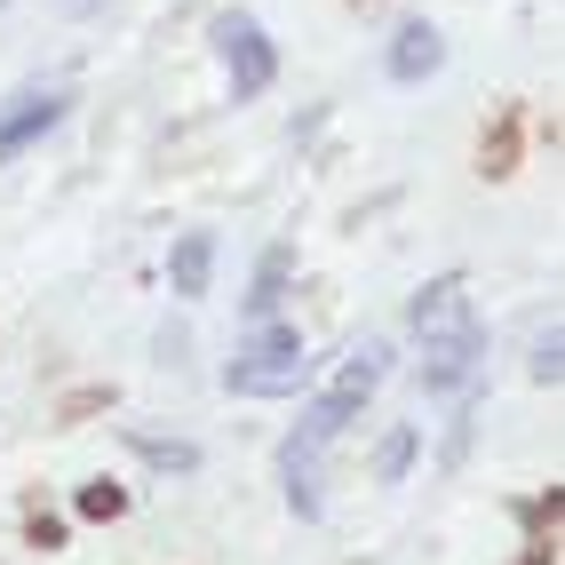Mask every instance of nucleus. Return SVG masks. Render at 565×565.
<instances>
[{"mask_svg":"<svg viewBox=\"0 0 565 565\" xmlns=\"http://www.w3.org/2000/svg\"><path fill=\"white\" fill-rule=\"evenodd\" d=\"M311 374V351H303V334L295 327H271V319H255V334H247V351L223 366V383H232L239 398H279V391H295Z\"/></svg>","mask_w":565,"mask_h":565,"instance_id":"nucleus-1","label":"nucleus"},{"mask_svg":"<svg viewBox=\"0 0 565 565\" xmlns=\"http://www.w3.org/2000/svg\"><path fill=\"white\" fill-rule=\"evenodd\" d=\"M215 49H223V64H232V96H263L279 81V49H271V32H263L247 9L215 17Z\"/></svg>","mask_w":565,"mask_h":565,"instance_id":"nucleus-2","label":"nucleus"},{"mask_svg":"<svg viewBox=\"0 0 565 565\" xmlns=\"http://www.w3.org/2000/svg\"><path fill=\"white\" fill-rule=\"evenodd\" d=\"M478 359H486V327L478 319H455V327L423 334V391H470Z\"/></svg>","mask_w":565,"mask_h":565,"instance_id":"nucleus-3","label":"nucleus"},{"mask_svg":"<svg viewBox=\"0 0 565 565\" xmlns=\"http://www.w3.org/2000/svg\"><path fill=\"white\" fill-rule=\"evenodd\" d=\"M470 168L486 183H510L525 168V104H494V120H486L478 143H470Z\"/></svg>","mask_w":565,"mask_h":565,"instance_id":"nucleus-4","label":"nucleus"},{"mask_svg":"<svg viewBox=\"0 0 565 565\" xmlns=\"http://www.w3.org/2000/svg\"><path fill=\"white\" fill-rule=\"evenodd\" d=\"M72 111V96L64 88H49V96H17V104H0V160H17L24 143H41L56 120Z\"/></svg>","mask_w":565,"mask_h":565,"instance_id":"nucleus-5","label":"nucleus"},{"mask_svg":"<svg viewBox=\"0 0 565 565\" xmlns=\"http://www.w3.org/2000/svg\"><path fill=\"white\" fill-rule=\"evenodd\" d=\"M455 319H470V279H462V271L430 279L423 295H414V311H406L414 334H438V327H455Z\"/></svg>","mask_w":565,"mask_h":565,"instance_id":"nucleus-6","label":"nucleus"},{"mask_svg":"<svg viewBox=\"0 0 565 565\" xmlns=\"http://www.w3.org/2000/svg\"><path fill=\"white\" fill-rule=\"evenodd\" d=\"M207 279H215V232H183V239L168 247V287L183 295V303H200Z\"/></svg>","mask_w":565,"mask_h":565,"instance_id":"nucleus-7","label":"nucleus"},{"mask_svg":"<svg viewBox=\"0 0 565 565\" xmlns=\"http://www.w3.org/2000/svg\"><path fill=\"white\" fill-rule=\"evenodd\" d=\"M438 64H446V32L438 24H406L391 41V81H430Z\"/></svg>","mask_w":565,"mask_h":565,"instance_id":"nucleus-8","label":"nucleus"},{"mask_svg":"<svg viewBox=\"0 0 565 565\" xmlns=\"http://www.w3.org/2000/svg\"><path fill=\"white\" fill-rule=\"evenodd\" d=\"M287 263H295V247H287V239H279V247H263V263H255V287H247V327L279 311V295H287Z\"/></svg>","mask_w":565,"mask_h":565,"instance_id":"nucleus-9","label":"nucleus"},{"mask_svg":"<svg viewBox=\"0 0 565 565\" xmlns=\"http://www.w3.org/2000/svg\"><path fill=\"white\" fill-rule=\"evenodd\" d=\"M72 542V525H64V510L49 502V494H24V550H41V557H56Z\"/></svg>","mask_w":565,"mask_h":565,"instance_id":"nucleus-10","label":"nucleus"},{"mask_svg":"<svg viewBox=\"0 0 565 565\" xmlns=\"http://www.w3.org/2000/svg\"><path fill=\"white\" fill-rule=\"evenodd\" d=\"M120 406V391L111 383H72L64 398H56V430H81V423H96V414H111Z\"/></svg>","mask_w":565,"mask_h":565,"instance_id":"nucleus-11","label":"nucleus"},{"mask_svg":"<svg viewBox=\"0 0 565 565\" xmlns=\"http://www.w3.org/2000/svg\"><path fill=\"white\" fill-rule=\"evenodd\" d=\"M383 366H391V351H383V343H374L366 359H343V374H334V391H327V398H343V406H366V391L383 383Z\"/></svg>","mask_w":565,"mask_h":565,"instance_id":"nucleus-12","label":"nucleus"},{"mask_svg":"<svg viewBox=\"0 0 565 565\" xmlns=\"http://www.w3.org/2000/svg\"><path fill=\"white\" fill-rule=\"evenodd\" d=\"M72 510H81L88 525H120V518H128V486H120V478H88L81 494H72Z\"/></svg>","mask_w":565,"mask_h":565,"instance_id":"nucleus-13","label":"nucleus"},{"mask_svg":"<svg viewBox=\"0 0 565 565\" xmlns=\"http://www.w3.org/2000/svg\"><path fill=\"white\" fill-rule=\"evenodd\" d=\"M557 518H565V494H557V486H550V494H525V502H518L525 542H557Z\"/></svg>","mask_w":565,"mask_h":565,"instance_id":"nucleus-14","label":"nucleus"},{"mask_svg":"<svg viewBox=\"0 0 565 565\" xmlns=\"http://www.w3.org/2000/svg\"><path fill=\"white\" fill-rule=\"evenodd\" d=\"M136 455L152 470H200V446H183V438H136Z\"/></svg>","mask_w":565,"mask_h":565,"instance_id":"nucleus-15","label":"nucleus"},{"mask_svg":"<svg viewBox=\"0 0 565 565\" xmlns=\"http://www.w3.org/2000/svg\"><path fill=\"white\" fill-rule=\"evenodd\" d=\"M406 462H414V430H391L383 455H374V478H406Z\"/></svg>","mask_w":565,"mask_h":565,"instance_id":"nucleus-16","label":"nucleus"},{"mask_svg":"<svg viewBox=\"0 0 565 565\" xmlns=\"http://www.w3.org/2000/svg\"><path fill=\"white\" fill-rule=\"evenodd\" d=\"M557 351H565V334L550 327L542 343H534V383H557Z\"/></svg>","mask_w":565,"mask_h":565,"instance_id":"nucleus-17","label":"nucleus"},{"mask_svg":"<svg viewBox=\"0 0 565 565\" xmlns=\"http://www.w3.org/2000/svg\"><path fill=\"white\" fill-rule=\"evenodd\" d=\"M518 565H557V542H525V557Z\"/></svg>","mask_w":565,"mask_h":565,"instance_id":"nucleus-18","label":"nucleus"},{"mask_svg":"<svg viewBox=\"0 0 565 565\" xmlns=\"http://www.w3.org/2000/svg\"><path fill=\"white\" fill-rule=\"evenodd\" d=\"M64 9H72V17H88V9H96V0H64Z\"/></svg>","mask_w":565,"mask_h":565,"instance_id":"nucleus-19","label":"nucleus"}]
</instances>
